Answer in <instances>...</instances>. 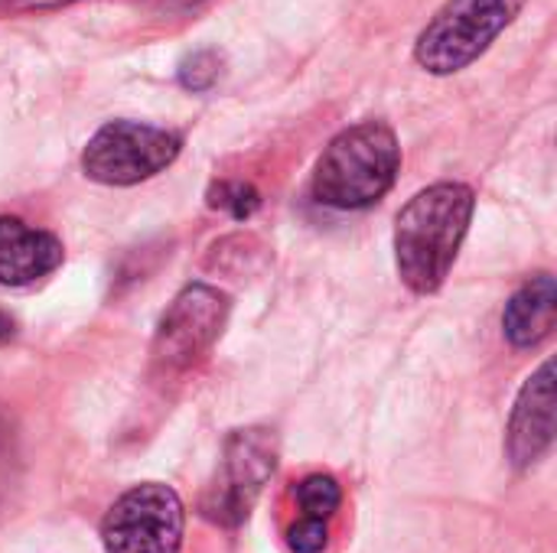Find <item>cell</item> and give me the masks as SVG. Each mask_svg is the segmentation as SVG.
Listing matches in <instances>:
<instances>
[{
    "mask_svg": "<svg viewBox=\"0 0 557 553\" xmlns=\"http://www.w3.org/2000/svg\"><path fill=\"white\" fill-rule=\"evenodd\" d=\"M62 264L55 235L29 228L20 218H0V284L26 287Z\"/></svg>",
    "mask_w": 557,
    "mask_h": 553,
    "instance_id": "cell-9",
    "label": "cell"
},
{
    "mask_svg": "<svg viewBox=\"0 0 557 553\" xmlns=\"http://www.w3.org/2000/svg\"><path fill=\"white\" fill-rule=\"evenodd\" d=\"M13 332H16V329H13V319L0 310V345H3V342H10V339H13Z\"/></svg>",
    "mask_w": 557,
    "mask_h": 553,
    "instance_id": "cell-17",
    "label": "cell"
},
{
    "mask_svg": "<svg viewBox=\"0 0 557 553\" xmlns=\"http://www.w3.org/2000/svg\"><path fill=\"white\" fill-rule=\"evenodd\" d=\"M180 150L183 140L173 130L140 121H111L88 140L82 169L88 179L104 186H134L163 173Z\"/></svg>",
    "mask_w": 557,
    "mask_h": 553,
    "instance_id": "cell-4",
    "label": "cell"
},
{
    "mask_svg": "<svg viewBox=\"0 0 557 553\" xmlns=\"http://www.w3.org/2000/svg\"><path fill=\"white\" fill-rule=\"evenodd\" d=\"M555 440V365L545 362L522 388L512 420L506 450L516 466H532Z\"/></svg>",
    "mask_w": 557,
    "mask_h": 553,
    "instance_id": "cell-8",
    "label": "cell"
},
{
    "mask_svg": "<svg viewBox=\"0 0 557 553\" xmlns=\"http://www.w3.org/2000/svg\"><path fill=\"white\" fill-rule=\"evenodd\" d=\"M525 0H447L414 42V59L431 75H454L476 62L522 13Z\"/></svg>",
    "mask_w": 557,
    "mask_h": 553,
    "instance_id": "cell-3",
    "label": "cell"
},
{
    "mask_svg": "<svg viewBox=\"0 0 557 553\" xmlns=\"http://www.w3.org/2000/svg\"><path fill=\"white\" fill-rule=\"evenodd\" d=\"M401 169V147L388 124L362 121L330 140L313 169V196L330 209H369Z\"/></svg>",
    "mask_w": 557,
    "mask_h": 553,
    "instance_id": "cell-2",
    "label": "cell"
},
{
    "mask_svg": "<svg viewBox=\"0 0 557 553\" xmlns=\"http://www.w3.org/2000/svg\"><path fill=\"white\" fill-rule=\"evenodd\" d=\"M294 499H297V505L304 508V518L330 521V518L336 515L339 502H343V492H339V486H336L333 476L317 473V476H307V479L297 482Z\"/></svg>",
    "mask_w": 557,
    "mask_h": 553,
    "instance_id": "cell-11",
    "label": "cell"
},
{
    "mask_svg": "<svg viewBox=\"0 0 557 553\" xmlns=\"http://www.w3.org/2000/svg\"><path fill=\"white\" fill-rule=\"evenodd\" d=\"M557 319V284L552 274L532 277L509 303L503 313V329L506 339L516 349H532L542 339L552 336Z\"/></svg>",
    "mask_w": 557,
    "mask_h": 553,
    "instance_id": "cell-10",
    "label": "cell"
},
{
    "mask_svg": "<svg viewBox=\"0 0 557 553\" xmlns=\"http://www.w3.org/2000/svg\"><path fill=\"white\" fill-rule=\"evenodd\" d=\"M476 196L463 183H437L418 192L395 222V264L414 293L444 287L467 238Z\"/></svg>",
    "mask_w": 557,
    "mask_h": 553,
    "instance_id": "cell-1",
    "label": "cell"
},
{
    "mask_svg": "<svg viewBox=\"0 0 557 553\" xmlns=\"http://www.w3.org/2000/svg\"><path fill=\"white\" fill-rule=\"evenodd\" d=\"M183 502L170 486L144 482L127 489L101 521V544L108 553H180L183 548Z\"/></svg>",
    "mask_w": 557,
    "mask_h": 553,
    "instance_id": "cell-5",
    "label": "cell"
},
{
    "mask_svg": "<svg viewBox=\"0 0 557 553\" xmlns=\"http://www.w3.org/2000/svg\"><path fill=\"white\" fill-rule=\"evenodd\" d=\"M215 75H219V59H215L212 52H196V55H189V59L183 62V68H180V81H183L186 88H193V91L209 88V85L215 81Z\"/></svg>",
    "mask_w": 557,
    "mask_h": 553,
    "instance_id": "cell-14",
    "label": "cell"
},
{
    "mask_svg": "<svg viewBox=\"0 0 557 553\" xmlns=\"http://www.w3.org/2000/svg\"><path fill=\"white\" fill-rule=\"evenodd\" d=\"M330 541V528L320 518H304L287 531V548L294 553H323Z\"/></svg>",
    "mask_w": 557,
    "mask_h": 553,
    "instance_id": "cell-13",
    "label": "cell"
},
{
    "mask_svg": "<svg viewBox=\"0 0 557 553\" xmlns=\"http://www.w3.org/2000/svg\"><path fill=\"white\" fill-rule=\"evenodd\" d=\"M274 463H277V450L268 430H238L225 443V460L206 512L222 525L245 521L264 482L274 476Z\"/></svg>",
    "mask_w": 557,
    "mask_h": 553,
    "instance_id": "cell-7",
    "label": "cell"
},
{
    "mask_svg": "<svg viewBox=\"0 0 557 553\" xmlns=\"http://www.w3.org/2000/svg\"><path fill=\"white\" fill-rule=\"evenodd\" d=\"M13 460H16V453H13V430H10V420L0 414V499H3V492H7V486L13 479Z\"/></svg>",
    "mask_w": 557,
    "mask_h": 553,
    "instance_id": "cell-15",
    "label": "cell"
},
{
    "mask_svg": "<svg viewBox=\"0 0 557 553\" xmlns=\"http://www.w3.org/2000/svg\"><path fill=\"white\" fill-rule=\"evenodd\" d=\"M75 0H13V10H59Z\"/></svg>",
    "mask_w": 557,
    "mask_h": 553,
    "instance_id": "cell-16",
    "label": "cell"
},
{
    "mask_svg": "<svg viewBox=\"0 0 557 553\" xmlns=\"http://www.w3.org/2000/svg\"><path fill=\"white\" fill-rule=\"evenodd\" d=\"M209 205L228 212L232 218H251L261 199H258V189L248 183H219L209 192Z\"/></svg>",
    "mask_w": 557,
    "mask_h": 553,
    "instance_id": "cell-12",
    "label": "cell"
},
{
    "mask_svg": "<svg viewBox=\"0 0 557 553\" xmlns=\"http://www.w3.org/2000/svg\"><path fill=\"white\" fill-rule=\"evenodd\" d=\"M228 316V297L215 287L193 284L186 287L160 319L153 355L166 368L193 365L222 332Z\"/></svg>",
    "mask_w": 557,
    "mask_h": 553,
    "instance_id": "cell-6",
    "label": "cell"
}]
</instances>
